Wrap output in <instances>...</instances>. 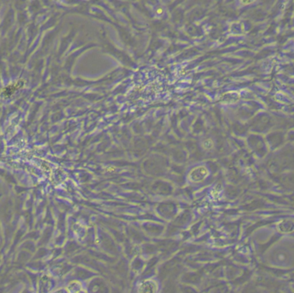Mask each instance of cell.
<instances>
[{
    "instance_id": "6",
    "label": "cell",
    "mask_w": 294,
    "mask_h": 293,
    "mask_svg": "<svg viewBox=\"0 0 294 293\" xmlns=\"http://www.w3.org/2000/svg\"><path fill=\"white\" fill-rule=\"evenodd\" d=\"M252 2H253V1H244L243 3H252Z\"/></svg>"
},
{
    "instance_id": "3",
    "label": "cell",
    "mask_w": 294,
    "mask_h": 293,
    "mask_svg": "<svg viewBox=\"0 0 294 293\" xmlns=\"http://www.w3.org/2000/svg\"><path fill=\"white\" fill-rule=\"evenodd\" d=\"M278 230L281 233H291L294 231V220L285 219L277 224Z\"/></svg>"
},
{
    "instance_id": "1",
    "label": "cell",
    "mask_w": 294,
    "mask_h": 293,
    "mask_svg": "<svg viewBox=\"0 0 294 293\" xmlns=\"http://www.w3.org/2000/svg\"><path fill=\"white\" fill-rule=\"evenodd\" d=\"M157 284L153 280H145L140 284L138 293H157Z\"/></svg>"
},
{
    "instance_id": "2",
    "label": "cell",
    "mask_w": 294,
    "mask_h": 293,
    "mask_svg": "<svg viewBox=\"0 0 294 293\" xmlns=\"http://www.w3.org/2000/svg\"><path fill=\"white\" fill-rule=\"evenodd\" d=\"M208 175L207 169L204 167H198L196 168H194L189 174V178L193 182H200L201 180H203L207 177Z\"/></svg>"
},
{
    "instance_id": "4",
    "label": "cell",
    "mask_w": 294,
    "mask_h": 293,
    "mask_svg": "<svg viewBox=\"0 0 294 293\" xmlns=\"http://www.w3.org/2000/svg\"><path fill=\"white\" fill-rule=\"evenodd\" d=\"M21 86H22V84H21L20 81H18L17 83H16V84H10V85H8L7 87L3 88V95L5 97H9V96H10L13 93H15L17 90H18L19 88H21Z\"/></svg>"
},
{
    "instance_id": "5",
    "label": "cell",
    "mask_w": 294,
    "mask_h": 293,
    "mask_svg": "<svg viewBox=\"0 0 294 293\" xmlns=\"http://www.w3.org/2000/svg\"><path fill=\"white\" fill-rule=\"evenodd\" d=\"M289 258V252L285 249H279L274 252V259L278 262H284Z\"/></svg>"
}]
</instances>
